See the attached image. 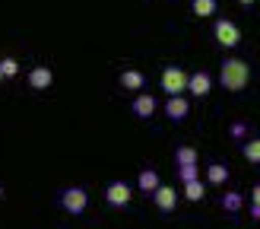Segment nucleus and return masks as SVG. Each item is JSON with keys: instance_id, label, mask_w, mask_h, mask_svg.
<instances>
[{"instance_id": "nucleus-24", "label": "nucleus", "mask_w": 260, "mask_h": 229, "mask_svg": "<svg viewBox=\"0 0 260 229\" xmlns=\"http://www.w3.org/2000/svg\"><path fill=\"white\" fill-rule=\"evenodd\" d=\"M238 4H241V7H251V4H254V0H238Z\"/></svg>"}, {"instance_id": "nucleus-3", "label": "nucleus", "mask_w": 260, "mask_h": 229, "mask_svg": "<svg viewBox=\"0 0 260 229\" xmlns=\"http://www.w3.org/2000/svg\"><path fill=\"white\" fill-rule=\"evenodd\" d=\"M187 70L184 67H165L162 76H159V83L165 89V96H184V89H187Z\"/></svg>"}, {"instance_id": "nucleus-9", "label": "nucleus", "mask_w": 260, "mask_h": 229, "mask_svg": "<svg viewBox=\"0 0 260 229\" xmlns=\"http://www.w3.org/2000/svg\"><path fill=\"white\" fill-rule=\"evenodd\" d=\"M187 111H190V102H187L184 96H168V102H165V114H168L172 121H184Z\"/></svg>"}, {"instance_id": "nucleus-26", "label": "nucleus", "mask_w": 260, "mask_h": 229, "mask_svg": "<svg viewBox=\"0 0 260 229\" xmlns=\"http://www.w3.org/2000/svg\"><path fill=\"white\" fill-rule=\"evenodd\" d=\"M0 80H4V76H0Z\"/></svg>"}, {"instance_id": "nucleus-8", "label": "nucleus", "mask_w": 260, "mask_h": 229, "mask_svg": "<svg viewBox=\"0 0 260 229\" xmlns=\"http://www.w3.org/2000/svg\"><path fill=\"white\" fill-rule=\"evenodd\" d=\"M130 108H134L137 118H152L155 108H159V102H155V96H149V93H137V99H134Z\"/></svg>"}, {"instance_id": "nucleus-2", "label": "nucleus", "mask_w": 260, "mask_h": 229, "mask_svg": "<svg viewBox=\"0 0 260 229\" xmlns=\"http://www.w3.org/2000/svg\"><path fill=\"white\" fill-rule=\"evenodd\" d=\"M60 207L67 210V213H73V216L86 213V207H89V191H86V188H80V185L63 188V191H60Z\"/></svg>"}, {"instance_id": "nucleus-6", "label": "nucleus", "mask_w": 260, "mask_h": 229, "mask_svg": "<svg viewBox=\"0 0 260 229\" xmlns=\"http://www.w3.org/2000/svg\"><path fill=\"white\" fill-rule=\"evenodd\" d=\"M152 204H155L162 213H172V210L178 207V191L168 188V185H159V188L152 191Z\"/></svg>"}, {"instance_id": "nucleus-12", "label": "nucleus", "mask_w": 260, "mask_h": 229, "mask_svg": "<svg viewBox=\"0 0 260 229\" xmlns=\"http://www.w3.org/2000/svg\"><path fill=\"white\" fill-rule=\"evenodd\" d=\"M121 86L130 89V93H140V89L146 86V76H143L140 70H124L121 73Z\"/></svg>"}, {"instance_id": "nucleus-11", "label": "nucleus", "mask_w": 260, "mask_h": 229, "mask_svg": "<svg viewBox=\"0 0 260 229\" xmlns=\"http://www.w3.org/2000/svg\"><path fill=\"white\" fill-rule=\"evenodd\" d=\"M159 185H162V182H159V172H155V169H143L140 178H137V188L143 191V194H152Z\"/></svg>"}, {"instance_id": "nucleus-16", "label": "nucleus", "mask_w": 260, "mask_h": 229, "mask_svg": "<svg viewBox=\"0 0 260 229\" xmlns=\"http://www.w3.org/2000/svg\"><path fill=\"white\" fill-rule=\"evenodd\" d=\"M190 10H193V16L206 19V16L216 13V0H190Z\"/></svg>"}, {"instance_id": "nucleus-7", "label": "nucleus", "mask_w": 260, "mask_h": 229, "mask_svg": "<svg viewBox=\"0 0 260 229\" xmlns=\"http://www.w3.org/2000/svg\"><path fill=\"white\" fill-rule=\"evenodd\" d=\"M187 89H190V96H197V99L210 96V89H213V76L206 73V70L190 73V76H187Z\"/></svg>"}, {"instance_id": "nucleus-23", "label": "nucleus", "mask_w": 260, "mask_h": 229, "mask_svg": "<svg viewBox=\"0 0 260 229\" xmlns=\"http://www.w3.org/2000/svg\"><path fill=\"white\" fill-rule=\"evenodd\" d=\"M251 220H260V207H254V204H251Z\"/></svg>"}, {"instance_id": "nucleus-20", "label": "nucleus", "mask_w": 260, "mask_h": 229, "mask_svg": "<svg viewBox=\"0 0 260 229\" xmlns=\"http://www.w3.org/2000/svg\"><path fill=\"white\" fill-rule=\"evenodd\" d=\"M178 175H181V182H197L200 178V165H178Z\"/></svg>"}, {"instance_id": "nucleus-5", "label": "nucleus", "mask_w": 260, "mask_h": 229, "mask_svg": "<svg viewBox=\"0 0 260 229\" xmlns=\"http://www.w3.org/2000/svg\"><path fill=\"white\" fill-rule=\"evenodd\" d=\"M105 201L111 204V207H127V204L134 201V188H130L127 182H111L105 188Z\"/></svg>"}, {"instance_id": "nucleus-10", "label": "nucleus", "mask_w": 260, "mask_h": 229, "mask_svg": "<svg viewBox=\"0 0 260 229\" xmlns=\"http://www.w3.org/2000/svg\"><path fill=\"white\" fill-rule=\"evenodd\" d=\"M51 83H54V73H51V67H42V64H38V67L29 70V86H32V89H48Z\"/></svg>"}, {"instance_id": "nucleus-14", "label": "nucleus", "mask_w": 260, "mask_h": 229, "mask_svg": "<svg viewBox=\"0 0 260 229\" xmlns=\"http://www.w3.org/2000/svg\"><path fill=\"white\" fill-rule=\"evenodd\" d=\"M241 156L248 159L251 165H257V162H260V137H254V140H244V147H241Z\"/></svg>"}, {"instance_id": "nucleus-25", "label": "nucleus", "mask_w": 260, "mask_h": 229, "mask_svg": "<svg viewBox=\"0 0 260 229\" xmlns=\"http://www.w3.org/2000/svg\"><path fill=\"white\" fill-rule=\"evenodd\" d=\"M0 197H4V188H0Z\"/></svg>"}, {"instance_id": "nucleus-1", "label": "nucleus", "mask_w": 260, "mask_h": 229, "mask_svg": "<svg viewBox=\"0 0 260 229\" xmlns=\"http://www.w3.org/2000/svg\"><path fill=\"white\" fill-rule=\"evenodd\" d=\"M219 83L229 93H241L244 86L251 83V64L241 58H225L222 67H219Z\"/></svg>"}, {"instance_id": "nucleus-21", "label": "nucleus", "mask_w": 260, "mask_h": 229, "mask_svg": "<svg viewBox=\"0 0 260 229\" xmlns=\"http://www.w3.org/2000/svg\"><path fill=\"white\" fill-rule=\"evenodd\" d=\"M229 134H232V137H238V140H241V137H248V127H244L241 121H235V124H232V127H229Z\"/></svg>"}, {"instance_id": "nucleus-13", "label": "nucleus", "mask_w": 260, "mask_h": 229, "mask_svg": "<svg viewBox=\"0 0 260 229\" xmlns=\"http://www.w3.org/2000/svg\"><path fill=\"white\" fill-rule=\"evenodd\" d=\"M206 182H210V185H225L229 182V165L213 162L210 169H206Z\"/></svg>"}, {"instance_id": "nucleus-19", "label": "nucleus", "mask_w": 260, "mask_h": 229, "mask_svg": "<svg viewBox=\"0 0 260 229\" xmlns=\"http://www.w3.org/2000/svg\"><path fill=\"white\" fill-rule=\"evenodd\" d=\"M19 73V61L16 58H4V61H0V76H4V80H7V76H16Z\"/></svg>"}, {"instance_id": "nucleus-22", "label": "nucleus", "mask_w": 260, "mask_h": 229, "mask_svg": "<svg viewBox=\"0 0 260 229\" xmlns=\"http://www.w3.org/2000/svg\"><path fill=\"white\" fill-rule=\"evenodd\" d=\"M251 204H254V207H260V185L251 188Z\"/></svg>"}, {"instance_id": "nucleus-17", "label": "nucleus", "mask_w": 260, "mask_h": 229, "mask_svg": "<svg viewBox=\"0 0 260 229\" xmlns=\"http://www.w3.org/2000/svg\"><path fill=\"white\" fill-rule=\"evenodd\" d=\"M175 162L178 165H197V150L193 147H178L175 150Z\"/></svg>"}, {"instance_id": "nucleus-18", "label": "nucleus", "mask_w": 260, "mask_h": 229, "mask_svg": "<svg viewBox=\"0 0 260 229\" xmlns=\"http://www.w3.org/2000/svg\"><path fill=\"white\" fill-rule=\"evenodd\" d=\"M241 204H244V197L238 194V191H225L222 194V210H229V213H238Z\"/></svg>"}, {"instance_id": "nucleus-15", "label": "nucleus", "mask_w": 260, "mask_h": 229, "mask_svg": "<svg viewBox=\"0 0 260 229\" xmlns=\"http://www.w3.org/2000/svg\"><path fill=\"white\" fill-rule=\"evenodd\" d=\"M184 197H187L190 204L203 201V197H206V185L200 182V178H197V182H187V185H184Z\"/></svg>"}, {"instance_id": "nucleus-4", "label": "nucleus", "mask_w": 260, "mask_h": 229, "mask_svg": "<svg viewBox=\"0 0 260 229\" xmlns=\"http://www.w3.org/2000/svg\"><path fill=\"white\" fill-rule=\"evenodd\" d=\"M213 38L222 48H238L241 45V29L232 19H216V25H213Z\"/></svg>"}]
</instances>
